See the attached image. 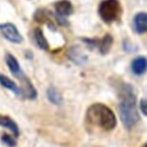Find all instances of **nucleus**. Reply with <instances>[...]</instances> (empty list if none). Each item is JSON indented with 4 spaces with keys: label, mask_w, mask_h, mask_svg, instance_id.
<instances>
[{
    "label": "nucleus",
    "mask_w": 147,
    "mask_h": 147,
    "mask_svg": "<svg viewBox=\"0 0 147 147\" xmlns=\"http://www.w3.org/2000/svg\"><path fill=\"white\" fill-rule=\"evenodd\" d=\"M141 147H147V142H146V143H144V144H143V145H142V146H141Z\"/></svg>",
    "instance_id": "obj_18"
},
{
    "label": "nucleus",
    "mask_w": 147,
    "mask_h": 147,
    "mask_svg": "<svg viewBox=\"0 0 147 147\" xmlns=\"http://www.w3.org/2000/svg\"><path fill=\"white\" fill-rule=\"evenodd\" d=\"M99 16L108 24L118 21L121 18L122 7L119 0H103L98 7Z\"/></svg>",
    "instance_id": "obj_3"
},
{
    "label": "nucleus",
    "mask_w": 147,
    "mask_h": 147,
    "mask_svg": "<svg viewBox=\"0 0 147 147\" xmlns=\"http://www.w3.org/2000/svg\"><path fill=\"white\" fill-rule=\"evenodd\" d=\"M0 34L5 40L15 44H20L23 42V37L18 31V27L11 22H5L0 24Z\"/></svg>",
    "instance_id": "obj_4"
},
{
    "label": "nucleus",
    "mask_w": 147,
    "mask_h": 147,
    "mask_svg": "<svg viewBox=\"0 0 147 147\" xmlns=\"http://www.w3.org/2000/svg\"><path fill=\"white\" fill-rule=\"evenodd\" d=\"M55 12L60 18H67L74 12L73 4L69 0H59L54 4Z\"/></svg>",
    "instance_id": "obj_6"
},
{
    "label": "nucleus",
    "mask_w": 147,
    "mask_h": 147,
    "mask_svg": "<svg viewBox=\"0 0 147 147\" xmlns=\"http://www.w3.org/2000/svg\"><path fill=\"white\" fill-rule=\"evenodd\" d=\"M5 61H6V65L8 66V68H9L10 72L16 77V78H18V80H20V81H22V80L25 78L26 77L25 73L22 70L18 61L16 60V58L13 56V55L7 53Z\"/></svg>",
    "instance_id": "obj_5"
},
{
    "label": "nucleus",
    "mask_w": 147,
    "mask_h": 147,
    "mask_svg": "<svg viewBox=\"0 0 147 147\" xmlns=\"http://www.w3.org/2000/svg\"><path fill=\"white\" fill-rule=\"evenodd\" d=\"M46 96L49 102L54 105H61L63 103V96L59 90L54 87H49L46 90Z\"/></svg>",
    "instance_id": "obj_15"
},
{
    "label": "nucleus",
    "mask_w": 147,
    "mask_h": 147,
    "mask_svg": "<svg viewBox=\"0 0 147 147\" xmlns=\"http://www.w3.org/2000/svg\"><path fill=\"white\" fill-rule=\"evenodd\" d=\"M86 120L93 126L99 127L105 132L113 131L117 125L115 113L104 103H93L88 108Z\"/></svg>",
    "instance_id": "obj_2"
},
{
    "label": "nucleus",
    "mask_w": 147,
    "mask_h": 147,
    "mask_svg": "<svg viewBox=\"0 0 147 147\" xmlns=\"http://www.w3.org/2000/svg\"><path fill=\"white\" fill-rule=\"evenodd\" d=\"M134 27L138 34L147 33V13L140 12L134 16Z\"/></svg>",
    "instance_id": "obj_10"
},
{
    "label": "nucleus",
    "mask_w": 147,
    "mask_h": 147,
    "mask_svg": "<svg viewBox=\"0 0 147 147\" xmlns=\"http://www.w3.org/2000/svg\"><path fill=\"white\" fill-rule=\"evenodd\" d=\"M34 38L36 43L38 46V48L43 51H47L49 49V43L47 41L46 38L44 37L43 31L40 28H36L34 31Z\"/></svg>",
    "instance_id": "obj_13"
},
{
    "label": "nucleus",
    "mask_w": 147,
    "mask_h": 147,
    "mask_svg": "<svg viewBox=\"0 0 147 147\" xmlns=\"http://www.w3.org/2000/svg\"><path fill=\"white\" fill-rule=\"evenodd\" d=\"M1 141L5 145L9 147H16V140L15 137H12L9 134H3L1 136Z\"/></svg>",
    "instance_id": "obj_16"
},
{
    "label": "nucleus",
    "mask_w": 147,
    "mask_h": 147,
    "mask_svg": "<svg viewBox=\"0 0 147 147\" xmlns=\"http://www.w3.org/2000/svg\"><path fill=\"white\" fill-rule=\"evenodd\" d=\"M131 70L133 74L141 76L147 71V59L143 56L135 58L131 63Z\"/></svg>",
    "instance_id": "obj_8"
},
{
    "label": "nucleus",
    "mask_w": 147,
    "mask_h": 147,
    "mask_svg": "<svg viewBox=\"0 0 147 147\" xmlns=\"http://www.w3.org/2000/svg\"><path fill=\"white\" fill-rule=\"evenodd\" d=\"M120 101L118 103V113L122 125L131 130L140 120L137 107V95L130 84H123L120 88Z\"/></svg>",
    "instance_id": "obj_1"
},
{
    "label": "nucleus",
    "mask_w": 147,
    "mask_h": 147,
    "mask_svg": "<svg viewBox=\"0 0 147 147\" xmlns=\"http://www.w3.org/2000/svg\"><path fill=\"white\" fill-rule=\"evenodd\" d=\"M0 126L6 128L8 130H10L13 133V136L15 138L19 137V127L16 124V122L13 120V118H11L9 115H0Z\"/></svg>",
    "instance_id": "obj_9"
},
{
    "label": "nucleus",
    "mask_w": 147,
    "mask_h": 147,
    "mask_svg": "<svg viewBox=\"0 0 147 147\" xmlns=\"http://www.w3.org/2000/svg\"><path fill=\"white\" fill-rule=\"evenodd\" d=\"M0 85H1L4 88H7L8 90L13 92L16 95L22 97L21 88H19L12 79H10L8 76L4 75V74H1V73H0Z\"/></svg>",
    "instance_id": "obj_12"
},
{
    "label": "nucleus",
    "mask_w": 147,
    "mask_h": 147,
    "mask_svg": "<svg viewBox=\"0 0 147 147\" xmlns=\"http://www.w3.org/2000/svg\"><path fill=\"white\" fill-rule=\"evenodd\" d=\"M21 82V91H22V97L28 98L30 100H35L38 97V91L34 87V85L32 84V82L30 81L29 78L25 77Z\"/></svg>",
    "instance_id": "obj_7"
},
{
    "label": "nucleus",
    "mask_w": 147,
    "mask_h": 147,
    "mask_svg": "<svg viewBox=\"0 0 147 147\" xmlns=\"http://www.w3.org/2000/svg\"><path fill=\"white\" fill-rule=\"evenodd\" d=\"M140 110L143 115L147 116V98L140 99Z\"/></svg>",
    "instance_id": "obj_17"
},
{
    "label": "nucleus",
    "mask_w": 147,
    "mask_h": 147,
    "mask_svg": "<svg viewBox=\"0 0 147 147\" xmlns=\"http://www.w3.org/2000/svg\"><path fill=\"white\" fill-rule=\"evenodd\" d=\"M113 43V38L112 35L106 34L101 40H95V46L98 48V50L100 51L101 54H107L109 53Z\"/></svg>",
    "instance_id": "obj_11"
},
{
    "label": "nucleus",
    "mask_w": 147,
    "mask_h": 147,
    "mask_svg": "<svg viewBox=\"0 0 147 147\" xmlns=\"http://www.w3.org/2000/svg\"><path fill=\"white\" fill-rule=\"evenodd\" d=\"M68 57L71 61L77 65H83L85 62H87V56L82 53L78 47H72L68 51Z\"/></svg>",
    "instance_id": "obj_14"
}]
</instances>
